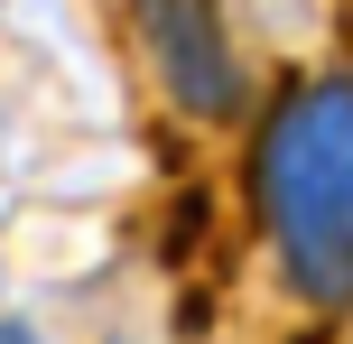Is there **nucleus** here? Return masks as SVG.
Masks as SVG:
<instances>
[{"label": "nucleus", "instance_id": "2", "mask_svg": "<svg viewBox=\"0 0 353 344\" xmlns=\"http://www.w3.org/2000/svg\"><path fill=\"white\" fill-rule=\"evenodd\" d=\"M130 10H140V37H149V56H159V74L176 84L186 112H232L242 103V65H232L205 0H130Z\"/></svg>", "mask_w": 353, "mask_h": 344}, {"label": "nucleus", "instance_id": "1", "mask_svg": "<svg viewBox=\"0 0 353 344\" xmlns=\"http://www.w3.org/2000/svg\"><path fill=\"white\" fill-rule=\"evenodd\" d=\"M261 223L307 307H353V84H307L261 130Z\"/></svg>", "mask_w": 353, "mask_h": 344}, {"label": "nucleus", "instance_id": "3", "mask_svg": "<svg viewBox=\"0 0 353 344\" xmlns=\"http://www.w3.org/2000/svg\"><path fill=\"white\" fill-rule=\"evenodd\" d=\"M0 344H37V326L28 316H0Z\"/></svg>", "mask_w": 353, "mask_h": 344}]
</instances>
